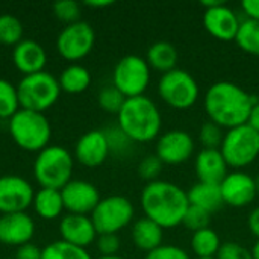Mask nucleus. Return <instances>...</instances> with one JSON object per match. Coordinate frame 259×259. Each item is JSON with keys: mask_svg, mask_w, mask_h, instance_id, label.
<instances>
[{"mask_svg": "<svg viewBox=\"0 0 259 259\" xmlns=\"http://www.w3.org/2000/svg\"><path fill=\"white\" fill-rule=\"evenodd\" d=\"M258 100L235 82L220 80L212 83L203 97V108L211 121L229 131L249 121Z\"/></svg>", "mask_w": 259, "mask_h": 259, "instance_id": "f257e3e1", "label": "nucleus"}, {"mask_svg": "<svg viewBox=\"0 0 259 259\" xmlns=\"http://www.w3.org/2000/svg\"><path fill=\"white\" fill-rule=\"evenodd\" d=\"M140 203L144 217L150 219L162 229H173L182 225L190 208L188 194L170 181H153L141 191Z\"/></svg>", "mask_w": 259, "mask_h": 259, "instance_id": "f03ea898", "label": "nucleus"}, {"mask_svg": "<svg viewBox=\"0 0 259 259\" xmlns=\"http://www.w3.org/2000/svg\"><path fill=\"white\" fill-rule=\"evenodd\" d=\"M117 117L118 127L132 143H150L161 135L162 114L150 97L138 96L126 99Z\"/></svg>", "mask_w": 259, "mask_h": 259, "instance_id": "7ed1b4c3", "label": "nucleus"}, {"mask_svg": "<svg viewBox=\"0 0 259 259\" xmlns=\"http://www.w3.org/2000/svg\"><path fill=\"white\" fill-rule=\"evenodd\" d=\"M9 132L17 146L27 152H41L49 146L52 129L42 112L18 109L9 118Z\"/></svg>", "mask_w": 259, "mask_h": 259, "instance_id": "20e7f679", "label": "nucleus"}, {"mask_svg": "<svg viewBox=\"0 0 259 259\" xmlns=\"http://www.w3.org/2000/svg\"><path fill=\"white\" fill-rule=\"evenodd\" d=\"M73 164V158L67 149L47 146L38 153L33 162V175L41 188L62 190L71 181Z\"/></svg>", "mask_w": 259, "mask_h": 259, "instance_id": "39448f33", "label": "nucleus"}, {"mask_svg": "<svg viewBox=\"0 0 259 259\" xmlns=\"http://www.w3.org/2000/svg\"><path fill=\"white\" fill-rule=\"evenodd\" d=\"M18 102L21 109L42 112L47 111L59 99V80L47 71L24 76L18 87Z\"/></svg>", "mask_w": 259, "mask_h": 259, "instance_id": "423d86ee", "label": "nucleus"}, {"mask_svg": "<svg viewBox=\"0 0 259 259\" xmlns=\"http://www.w3.org/2000/svg\"><path fill=\"white\" fill-rule=\"evenodd\" d=\"M220 152L229 167L246 168L259 158V134L247 123L232 127L226 131Z\"/></svg>", "mask_w": 259, "mask_h": 259, "instance_id": "0eeeda50", "label": "nucleus"}, {"mask_svg": "<svg viewBox=\"0 0 259 259\" xmlns=\"http://www.w3.org/2000/svg\"><path fill=\"white\" fill-rule=\"evenodd\" d=\"M158 94L162 102L178 111L190 109L200 96V87L196 77L182 68L164 73L158 82Z\"/></svg>", "mask_w": 259, "mask_h": 259, "instance_id": "6e6552de", "label": "nucleus"}, {"mask_svg": "<svg viewBox=\"0 0 259 259\" xmlns=\"http://www.w3.org/2000/svg\"><path fill=\"white\" fill-rule=\"evenodd\" d=\"M150 70L146 58L138 55L123 56L114 67L112 85L126 99L144 96L150 83Z\"/></svg>", "mask_w": 259, "mask_h": 259, "instance_id": "1a4fd4ad", "label": "nucleus"}, {"mask_svg": "<svg viewBox=\"0 0 259 259\" xmlns=\"http://www.w3.org/2000/svg\"><path fill=\"white\" fill-rule=\"evenodd\" d=\"M135 209L129 199L123 196H109L99 202L91 212V220L97 235L117 234L134 220Z\"/></svg>", "mask_w": 259, "mask_h": 259, "instance_id": "9d476101", "label": "nucleus"}, {"mask_svg": "<svg viewBox=\"0 0 259 259\" xmlns=\"http://www.w3.org/2000/svg\"><path fill=\"white\" fill-rule=\"evenodd\" d=\"M96 33L87 21L67 24L58 35L56 49L67 61H79L85 58L94 47Z\"/></svg>", "mask_w": 259, "mask_h": 259, "instance_id": "9b49d317", "label": "nucleus"}, {"mask_svg": "<svg viewBox=\"0 0 259 259\" xmlns=\"http://www.w3.org/2000/svg\"><path fill=\"white\" fill-rule=\"evenodd\" d=\"M196 149V143L187 131L173 129L159 135L156 141V156L164 165H181L187 162Z\"/></svg>", "mask_w": 259, "mask_h": 259, "instance_id": "f8f14e48", "label": "nucleus"}, {"mask_svg": "<svg viewBox=\"0 0 259 259\" xmlns=\"http://www.w3.org/2000/svg\"><path fill=\"white\" fill-rule=\"evenodd\" d=\"M33 188L32 185L15 175H8L0 178V212L14 214L26 212V209L33 203Z\"/></svg>", "mask_w": 259, "mask_h": 259, "instance_id": "ddd939ff", "label": "nucleus"}, {"mask_svg": "<svg viewBox=\"0 0 259 259\" xmlns=\"http://www.w3.org/2000/svg\"><path fill=\"white\" fill-rule=\"evenodd\" d=\"M241 20L238 14L225 2L208 8L203 12V26L206 32L219 41H234L237 38Z\"/></svg>", "mask_w": 259, "mask_h": 259, "instance_id": "4468645a", "label": "nucleus"}, {"mask_svg": "<svg viewBox=\"0 0 259 259\" xmlns=\"http://www.w3.org/2000/svg\"><path fill=\"white\" fill-rule=\"evenodd\" d=\"M61 196L64 202V209H67L70 214L80 215L93 212L102 200L99 190L91 182L82 179H71L61 190Z\"/></svg>", "mask_w": 259, "mask_h": 259, "instance_id": "2eb2a0df", "label": "nucleus"}, {"mask_svg": "<svg viewBox=\"0 0 259 259\" xmlns=\"http://www.w3.org/2000/svg\"><path fill=\"white\" fill-rule=\"evenodd\" d=\"M220 191L223 203L232 208H244L250 205L258 196L255 178L240 170L228 173V176L220 184Z\"/></svg>", "mask_w": 259, "mask_h": 259, "instance_id": "dca6fc26", "label": "nucleus"}, {"mask_svg": "<svg viewBox=\"0 0 259 259\" xmlns=\"http://www.w3.org/2000/svg\"><path fill=\"white\" fill-rule=\"evenodd\" d=\"M35 235V223L26 212L3 214L0 217V243L6 246H24Z\"/></svg>", "mask_w": 259, "mask_h": 259, "instance_id": "f3484780", "label": "nucleus"}, {"mask_svg": "<svg viewBox=\"0 0 259 259\" xmlns=\"http://www.w3.org/2000/svg\"><path fill=\"white\" fill-rule=\"evenodd\" d=\"M108 140L103 131H90L83 134L74 149L76 159L85 167L102 165L109 155Z\"/></svg>", "mask_w": 259, "mask_h": 259, "instance_id": "a211bd4d", "label": "nucleus"}, {"mask_svg": "<svg viewBox=\"0 0 259 259\" xmlns=\"http://www.w3.org/2000/svg\"><path fill=\"white\" fill-rule=\"evenodd\" d=\"M59 231L62 241L70 243L73 246L87 249L94 243L97 231L91 217L80 214H68L59 223Z\"/></svg>", "mask_w": 259, "mask_h": 259, "instance_id": "6ab92c4d", "label": "nucleus"}, {"mask_svg": "<svg viewBox=\"0 0 259 259\" xmlns=\"http://www.w3.org/2000/svg\"><path fill=\"white\" fill-rule=\"evenodd\" d=\"M229 165L226 164L220 149H202L194 161V170L199 182L220 185L228 176Z\"/></svg>", "mask_w": 259, "mask_h": 259, "instance_id": "aec40b11", "label": "nucleus"}, {"mask_svg": "<svg viewBox=\"0 0 259 259\" xmlns=\"http://www.w3.org/2000/svg\"><path fill=\"white\" fill-rule=\"evenodd\" d=\"M12 59L17 70H20L24 76H27V74L44 71V65L47 62V53L39 42L33 39H23L14 47Z\"/></svg>", "mask_w": 259, "mask_h": 259, "instance_id": "412c9836", "label": "nucleus"}, {"mask_svg": "<svg viewBox=\"0 0 259 259\" xmlns=\"http://www.w3.org/2000/svg\"><path fill=\"white\" fill-rule=\"evenodd\" d=\"M131 235L135 247L146 253L164 244V229L147 217H143L134 223Z\"/></svg>", "mask_w": 259, "mask_h": 259, "instance_id": "4be33fe9", "label": "nucleus"}, {"mask_svg": "<svg viewBox=\"0 0 259 259\" xmlns=\"http://www.w3.org/2000/svg\"><path fill=\"white\" fill-rule=\"evenodd\" d=\"M187 194H188V202L191 206L202 208V209L208 211L209 214L219 211L225 205L222 191H220V185L197 182L190 188V191Z\"/></svg>", "mask_w": 259, "mask_h": 259, "instance_id": "5701e85b", "label": "nucleus"}, {"mask_svg": "<svg viewBox=\"0 0 259 259\" xmlns=\"http://www.w3.org/2000/svg\"><path fill=\"white\" fill-rule=\"evenodd\" d=\"M146 61L150 68L159 73H168L176 68L178 64V50L171 42L158 41L152 44L147 50Z\"/></svg>", "mask_w": 259, "mask_h": 259, "instance_id": "b1692460", "label": "nucleus"}, {"mask_svg": "<svg viewBox=\"0 0 259 259\" xmlns=\"http://www.w3.org/2000/svg\"><path fill=\"white\" fill-rule=\"evenodd\" d=\"M33 206L39 217H42L46 220L56 219L64 209L61 190L41 188L33 197Z\"/></svg>", "mask_w": 259, "mask_h": 259, "instance_id": "393cba45", "label": "nucleus"}, {"mask_svg": "<svg viewBox=\"0 0 259 259\" xmlns=\"http://www.w3.org/2000/svg\"><path fill=\"white\" fill-rule=\"evenodd\" d=\"M190 244L196 258H215L223 243L214 229L205 228L193 232Z\"/></svg>", "mask_w": 259, "mask_h": 259, "instance_id": "a878e982", "label": "nucleus"}, {"mask_svg": "<svg viewBox=\"0 0 259 259\" xmlns=\"http://www.w3.org/2000/svg\"><path fill=\"white\" fill-rule=\"evenodd\" d=\"M91 83V74L90 71L79 64L68 65L59 76V87L61 90L70 93V94H79L83 93Z\"/></svg>", "mask_w": 259, "mask_h": 259, "instance_id": "bb28decb", "label": "nucleus"}, {"mask_svg": "<svg viewBox=\"0 0 259 259\" xmlns=\"http://www.w3.org/2000/svg\"><path fill=\"white\" fill-rule=\"evenodd\" d=\"M235 42L243 52L259 56V21L249 18L241 20Z\"/></svg>", "mask_w": 259, "mask_h": 259, "instance_id": "cd10ccee", "label": "nucleus"}, {"mask_svg": "<svg viewBox=\"0 0 259 259\" xmlns=\"http://www.w3.org/2000/svg\"><path fill=\"white\" fill-rule=\"evenodd\" d=\"M42 259H91L87 249L65 241H53L42 249Z\"/></svg>", "mask_w": 259, "mask_h": 259, "instance_id": "c85d7f7f", "label": "nucleus"}, {"mask_svg": "<svg viewBox=\"0 0 259 259\" xmlns=\"http://www.w3.org/2000/svg\"><path fill=\"white\" fill-rule=\"evenodd\" d=\"M23 41V24L21 21L11 15H0V42L6 46H17Z\"/></svg>", "mask_w": 259, "mask_h": 259, "instance_id": "c756f323", "label": "nucleus"}, {"mask_svg": "<svg viewBox=\"0 0 259 259\" xmlns=\"http://www.w3.org/2000/svg\"><path fill=\"white\" fill-rule=\"evenodd\" d=\"M18 109L17 88L6 79H0V118H11Z\"/></svg>", "mask_w": 259, "mask_h": 259, "instance_id": "7c9ffc66", "label": "nucleus"}, {"mask_svg": "<svg viewBox=\"0 0 259 259\" xmlns=\"http://www.w3.org/2000/svg\"><path fill=\"white\" fill-rule=\"evenodd\" d=\"M124 102H126V97L114 85L105 87L99 93V105L103 111L109 114H118Z\"/></svg>", "mask_w": 259, "mask_h": 259, "instance_id": "2f4dec72", "label": "nucleus"}, {"mask_svg": "<svg viewBox=\"0 0 259 259\" xmlns=\"http://www.w3.org/2000/svg\"><path fill=\"white\" fill-rule=\"evenodd\" d=\"M225 129L215 124L214 121L208 120L202 124L199 138L203 146V149H220L223 138H225Z\"/></svg>", "mask_w": 259, "mask_h": 259, "instance_id": "473e14b6", "label": "nucleus"}, {"mask_svg": "<svg viewBox=\"0 0 259 259\" xmlns=\"http://www.w3.org/2000/svg\"><path fill=\"white\" fill-rule=\"evenodd\" d=\"M211 215H212V214H209L208 211L190 205V208H188V211H187V214H185V217H184L182 225H184L185 228H188L190 231L197 232V231H200V229L209 228Z\"/></svg>", "mask_w": 259, "mask_h": 259, "instance_id": "72a5a7b5", "label": "nucleus"}, {"mask_svg": "<svg viewBox=\"0 0 259 259\" xmlns=\"http://www.w3.org/2000/svg\"><path fill=\"white\" fill-rule=\"evenodd\" d=\"M162 167L164 164L156 155H149L138 164V175L141 179L147 182H153V181H158V176L161 175Z\"/></svg>", "mask_w": 259, "mask_h": 259, "instance_id": "f704fd0d", "label": "nucleus"}, {"mask_svg": "<svg viewBox=\"0 0 259 259\" xmlns=\"http://www.w3.org/2000/svg\"><path fill=\"white\" fill-rule=\"evenodd\" d=\"M53 12L59 20L71 24L79 21L77 18L80 15V6L74 0H61L53 5Z\"/></svg>", "mask_w": 259, "mask_h": 259, "instance_id": "c9c22d12", "label": "nucleus"}, {"mask_svg": "<svg viewBox=\"0 0 259 259\" xmlns=\"http://www.w3.org/2000/svg\"><path fill=\"white\" fill-rule=\"evenodd\" d=\"M105 135H106V140H108V146H109V150L111 152H115V153H123L126 152L132 141L129 140V137L118 127H109L108 131H103Z\"/></svg>", "mask_w": 259, "mask_h": 259, "instance_id": "e433bc0d", "label": "nucleus"}, {"mask_svg": "<svg viewBox=\"0 0 259 259\" xmlns=\"http://www.w3.org/2000/svg\"><path fill=\"white\" fill-rule=\"evenodd\" d=\"M144 259H190V255L179 246L162 244L158 249L149 252Z\"/></svg>", "mask_w": 259, "mask_h": 259, "instance_id": "4c0bfd02", "label": "nucleus"}, {"mask_svg": "<svg viewBox=\"0 0 259 259\" xmlns=\"http://www.w3.org/2000/svg\"><path fill=\"white\" fill-rule=\"evenodd\" d=\"M215 259H253L252 258V252L247 250L244 246L234 243V241H228L223 243Z\"/></svg>", "mask_w": 259, "mask_h": 259, "instance_id": "58836bf2", "label": "nucleus"}, {"mask_svg": "<svg viewBox=\"0 0 259 259\" xmlns=\"http://www.w3.org/2000/svg\"><path fill=\"white\" fill-rule=\"evenodd\" d=\"M97 249L102 256H115L120 250V238L117 234H103L97 238Z\"/></svg>", "mask_w": 259, "mask_h": 259, "instance_id": "ea45409f", "label": "nucleus"}, {"mask_svg": "<svg viewBox=\"0 0 259 259\" xmlns=\"http://www.w3.org/2000/svg\"><path fill=\"white\" fill-rule=\"evenodd\" d=\"M15 259H42V250L36 247L35 244L27 243L18 247Z\"/></svg>", "mask_w": 259, "mask_h": 259, "instance_id": "a19ab883", "label": "nucleus"}, {"mask_svg": "<svg viewBox=\"0 0 259 259\" xmlns=\"http://www.w3.org/2000/svg\"><path fill=\"white\" fill-rule=\"evenodd\" d=\"M241 11L244 12L246 18L259 21V0H244L241 3Z\"/></svg>", "mask_w": 259, "mask_h": 259, "instance_id": "79ce46f5", "label": "nucleus"}, {"mask_svg": "<svg viewBox=\"0 0 259 259\" xmlns=\"http://www.w3.org/2000/svg\"><path fill=\"white\" fill-rule=\"evenodd\" d=\"M247 226H249L250 232L256 237V240H259V206L250 212L249 220H247Z\"/></svg>", "mask_w": 259, "mask_h": 259, "instance_id": "37998d69", "label": "nucleus"}, {"mask_svg": "<svg viewBox=\"0 0 259 259\" xmlns=\"http://www.w3.org/2000/svg\"><path fill=\"white\" fill-rule=\"evenodd\" d=\"M247 124L250 127H253L259 134V100L253 105V108H252V112H250V117H249Z\"/></svg>", "mask_w": 259, "mask_h": 259, "instance_id": "c03bdc74", "label": "nucleus"}, {"mask_svg": "<svg viewBox=\"0 0 259 259\" xmlns=\"http://www.w3.org/2000/svg\"><path fill=\"white\" fill-rule=\"evenodd\" d=\"M87 6H91V8H106V6H111L114 5V2L111 0H90V2H85Z\"/></svg>", "mask_w": 259, "mask_h": 259, "instance_id": "a18cd8bd", "label": "nucleus"}, {"mask_svg": "<svg viewBox=\"0 0 259 259\" xmlns=\"http://www.w3.org/2000/svg\"><path fill=\"white\" fill-rule=\"evenodd\" d=\"M252 258L253 259H259V240H256V243L253 244V247H252Z\"/></svg>", "mask_w": 259, "mask_h": 259, "instance_id": "49530a36", "label": "nucleus"}, {"mask_svg": "<svg viewBox=\"0 0 259 259\" xmlns=\"http://www.w3.org/2000/svg\"><path fill=\"white\" fill-rule=\"evenodd\" d=\"M97 259H124V258H121V256H100V258H97Z\"/></svg>", "mask_w": 259, "mask_h": 259, "instance_id": "de8ad7c7", "label": "nucleus"}, {"mask_svg": "<svg viewBox=\"0 0 259 259\" xmlns=\"http://www.w3.org/2000/svg\"><path fill=\"white\" fill-rule=\"evenodd\" d=\"M255 185H256V191H258L259 194V175L255 178Z\"/></svg>", "mask_w": 259, "mask_h": 259, "instance_id": "09e8293b", "label": "nucleus"}, {"mask_svg": "<svg viewBox=\"0 0 259 259\" xmlns=\"http://www.w3.org/2000/svg\"><path fill=\"white\" fill-rule=\"evenodd\" d=\"M196 259H215V258H196Z\"/></svg>", "mask_w": 259, "mask_h": 259, "instance_id": "8fccbe9b", "label": "nucleus"}]
</instances>
